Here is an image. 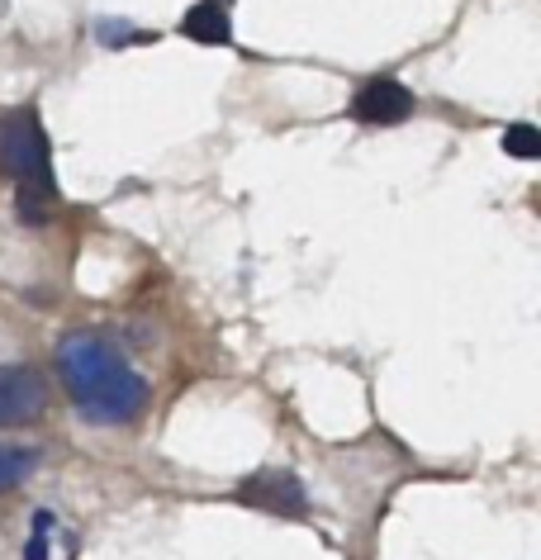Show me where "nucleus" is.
Here are the masks:
<instances>
[{"label": "nucleus", "instance_id": "obj_1", "mask_svg": "<svg viewBox=\"0 0 541 560\" xmlns=\"http://www.w3.org/2000/svg\"><path fill=\"white\" fill-rule=\"evenodd\" d=\"M58 375L91 423H129L148 409V381L101 332H72L58 347Z\"/></svg>", "mask_w": 541, "mask_h": 560}, {"label": "nucleus", "instance_id": "obj_2", "mask_svg": "<svg viewBox=\"0 0 541 560\" xmlns=\"http://www.w3.org/2000/svg\"><path fill=\"white\" fill-rule=\"evenodd\" d=\"M0 172L20 180V214L30 223H44L58 190H52V172H48V138L38 129L34 109L0 115Z\"/></svg>", "mask_w": 541, "mask_h": 560}, {"label": "nucleus", "instance_id": "obj_3", "mask_svg": "<svg viewBox=\"0 0 541 560\" xmlns=\"http://www.w3.org/2000/svg\"><path fill=\"white\" fill-rule=\"evenodd\" d=\"M48 409V375L34 366H0V428H30Z\"/></svg>", "mask_w": 541, "mask_h": 560}, {"label": "nucleus", "instance_id": "obj_4", "mask_svg": "<svg viewBox=\"0 0 541 560\" xmlns=\"http://www.w3.org/2000/svg\"><path fill=\"white\" fill-rule=\"evenodd\" d=\"M238 503L261 509V513H275V517H299L304 509H309L304 485L290 470H261V475H252V480H243L238 485Z\"/></svg>", "mask_w": 541, "mask_h": 560}, {"label": "nucleus", "instance_id": "obj_5", "mask_svg": "<svg viewBox=\"0 0 541 560\" xmlns=\"http://www.w3.org/2000/svg\"><path fill=\"white\" fill-rule=\"evenodd\" d=\"M352 115L361 124H404L413 115V95H409L404 81L376 77V81H366V86H361V95L352 101Z\"/></svg>", "mask_w": 541, "mask_h": 560}, {"label": "nucleus", "instance_id": "obj_6", "mask_svg": "<svg viewBox=\"0 0 541 560\" xmlns=\"http://www.w3.org/2000/svg\"><path fill=\"white\" fill-rule=\"evenodd\" d=\"M180 34L186 38H196V44H228L233 30H228V10H224V0H200V5H190L186 10V20H180Z\"/></svg>", "mask_w": 541, "mask_h": 560}, {"label": "nucleus", "instance_id": "obj_7", "mask_svg": "<svg viewBox=\"0 0 541 560\" xmlns=\"http://www.w3.org/2000/svg\"><path fill=\"white\" fill-rule=\"evenodd\" d=\"M34 470H38V456L34 452H10V446H0V489L24 485Z\"/></svg>", "mask_w": 541, "mask_h": 560}, {"label": "nucleus", "instance_id": "obj_8", "mask_svg": "<svg viewBox=\"0 0 541 560\" xmlns=\"http://www.w3.org/2000/svg\"><path fill=\"white\" fill-rule=\"evenodd\" d=\"M504 152L518 162H537L541 158V133L532 129V124H508L504 129Z\"/></svg>", "mask_w": 541, "mask_h": 560}, {"label": "nucleus", "instance_id": "obj_9", "mask_svg": "<svg viewBox=\"0 0 541 560\" xmlns=\"http://www.w3.org/2000/svg\"><path fill=\"white\" fill-rule=\"evenodd\" d=\"M101 38L109 48H119V44H148L152 34H138V30H129V24H115V20H105L101 24Z\"/></svg>", "mask_w": 541, "mask_h": 560}, {"label": "nucleus", "instance_id": "obj_10", "mask_svg": "<svg viewBox=\"0 0 541 560\" xmlns=\"http://www.w3.org/2000/svg\"><path fill=\"white\" fill-rule=\"evenodd\" d=\"M24 560H48V546H44V532H34L30 551H24Z\"/></svg>", "mask_w": 541, "mask_h": 560}]
</instances>
